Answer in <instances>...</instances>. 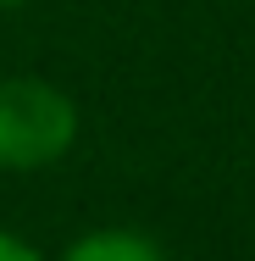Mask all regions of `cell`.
<instances>
[{"mask_svg":"<svg viewBox=\"0 0 255 261\" xmlns=\"http://www.w3.org/2000/svg\"><path fill=\"white\" fill-rule=\"evenodd\" d=\"M78 139V106L45 78L0 72V167L34 172L72 150Z\"/></svg>","mask_w":255,"mask_h":261,"instance_id":"obj_1","label":"cell"},{"mask_svg":"<svg viewBox=\"0 0 255 261\" xmlns=\"http://www.w3.org/2000/svg\"><path fill=\"white\" fill-rule=\"evenodd\" d=\"M61 261H166V256H161L155 239L133 233V228H95V233H83Z\"/></svg>","mask_w":255,"mask_h":261,"instance_id":"obj_2","label":"cell"},{"mask_svg":"<svg viewBox=\"0 0 255 261\" xmlns=\"http://www.w3.org/2000/svg\"><path fill=\"white\" fill-rule=\"evenodd\" d=\"M0 261H39V250H28L22 239H11V233H0Z\"/></svg>","mask_w":255,"mask_h":261,"instance_id":"obj_3","label":"cell"},{"mask_svg":"<svg viewBox=\"0 0 255 261\" xmlns=\"http://www.w3.org/2000/svg\"><path fill=\"white\" fill-rule=\"evenodd\" d=\"M0 6H22V0H0Z\"/></svg>","mask_w":255,"mask_h":261,"instance_id":"obj_4","label":"cell"}]
</instances>
